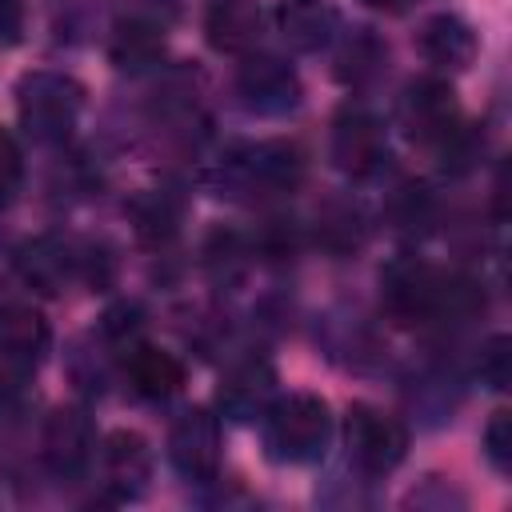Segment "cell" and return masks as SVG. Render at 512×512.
I'll return each instance as SVG.
<instances>
[{
    "label": "cell",
    "mask_w": 512,
    "mask_h": 512,
    "mask_svg": "<svg viewBox=\"0 0 512 512\" xmlns=\"http://www.w3.org/2000/svg\"><path fill=\"white\" fill-rule=\"evenodd\" d=\"M260 436L276 464H316L332 444V408L316 392L276 396L260 416Z\"/></svg>",
    "instance_id": "1"
},
{
    "label": "cell",
    "mask_w": 512,
    "mask_h": 512,
    "mask_svg": "<svg viewBox=\"0 0 512 512\" xmlns=\"http://www.w3.org/2000/svg\"><path fill=\"white\" fill-rule=\"evenodd\" d=\"M84 112V84L68 72L36 68L16 80V116L36 144H64Z\"/></svg>",
    "instance_id": "2"
},
{
    "label": "cell",
    "mask_w": 512,
    "mask_h": 512,
    "mask_svg": "<svg viewBox=\"0 0 512 512\" xmlns=\"http://www.w3.org/2000/svg\"><path fill=\"white\" fill-rule=\"evenodd\" d=\"M448 280L452 272H440L420 256H396L380 272V300L396 324H444Z\"/></svg>",
    "instance_id": "3"
},
{
    "label": "cell",
    "mask_w": 512,
    "mask_h": 512,
    "mask_svg": "<svg viewBox=\"0 0 512 512\" xmlns=\"http://www.w3.org/2000/svg\"><path fill=\"white\" fill-rule=\"evenodd\" d=\"M304 180V152L292 140H260L236 148L220 164V188L228 196H284Z\"/></svg>",
    "instance_id": "4"
},
{
    "label": "cell",
    "mask_w": 512,
    "mask_h": 512,
    "mask_svg": "<svg viewBox=\"0 0 512 512\" xmlns=\"http://www.w3.org/2000/svg\"><path fill=\"white\" fill-rule=\"evenodd\" d=\"M344 444H348L352 468L376 480V476H388V472H396L404 464V456H408V428L392 412L356 400L348 408V416H344Z\"/></svg>",
    "instance_id": "5"
},
{
    "label": "cell",
    "mask_w": 512,
    "mask_h": 512,
    "mask_svg": "<svg viewBox=\"0 0 512 512\" xmlns=\"http://www.w3.org/2000/svg\"><path fill=\"white\" fill-rule=\"evenodd\" d=\"M328 156L344 176L372 180L388 164V128H384V120L364 104H344L332 120Z\"/></svg>",
    "instance_id": "6"
},
{
    "label": "cell",
    "mask_w": 512,
    "mask_h": 512,
    "mask_svg": "<svg viewBox=\"0 0 512 512\" xmlns=\"http://www.w3.org/2000/svg\"><path fill=\"white\" fill-rule=\"evenodd\" d=\"M236 96L256 116H288L304 100L296 68L276 52H244L236 68Z\"/></svg>",
    "instance_id": "7"
},
{
    "label": "cell",
    "mask_w": 512,
    "mask_h": 512,
    "mask_svg": "<svg viewBox=\"0 0 512 512\" xmlns=\"http://www.w3.org/2000/svg\"><path fill=\"white\" fill-rule=\"evenodd\" d=\"M396 120L408 132V140H416L424 148H436L464 116H460L456 88L448 80H440V76H416L400 92Z\"/></svg>",
    "instance_id": "8"
},
{
    "label": "cell",
    "mask_w": 512,
    "mask_h": 512,
    "mask_svg": "<svg viewBox=\"0 0 512 512\" xmlns=\"http://www.w3.org/2000/svg\"><path fill=\"white\" fill-rule=\"evenodd\" d=\"M168 460L192 484L220 476V416L208 408H184L168 428Z\"/></svg>",
    "instance_id": "9"
},
{
    "label": "cell",
    "mask_w": 512,
    "mask_h": 512,
    "mask_svg": "<svg viewBox=\"0 0 512 512\" xmlns=\"http://www.w3.org/2000/svg\"><path fill=\"white\" fill-rule=\"evenodd\" d=\"M44 464L52 476L60 480H76L88 472V464L96 460V428L88 408L80 404H60L48 420H44Z\"/></svg>",
    "instance_id": "10"
},
{
    "label": "cell",
    "mask_w": 512,
    "mask_h": 512,
    "mask_svg": "<svg viewBox=\"0 0 512 512\" xmlns=\"http://www.w3.org/2000/svg\"><path fill=\"white\" fill-rule=\"evenodd\" d=\"M276 400V368L264 356H244L236 360L216 388V408L224 420L252 424L264 416V408Z\"/></svg>",
    "instance_id": "11"
},
{
    "label": "cell",
    "mask_w": 512,
    "mask_h": 512,
    "mask_svg": "<svg viewBox=\"0 0 512 512\" xmlns=\"http://www.w3.org/2000/svg\"><path fill=\"white\" fill-rule=\"evenodd\" d=\"M100 472L112 500H136L152 480V448L140 432L116 428L100 440Z\"/></svg>",
    "instance_id": "12"
},
{
    "label": "cell",
    "mask_w": 512,
    "mask_h": 512,
    "mask_svg": "<svg viewBox=\"0 0 512 512\" xmlns=\"http://www.w3.org/2000/svg\"><path fill=\"white\" fill-rule=\"evenodd\" d=\"M16 272L40 296H60L72 280H80V248L60 236H32L16 248Z\"/></svg>",
    "instance_id": "13"
},
{
    "label": "cell",
    "mask_w": 512,
    "mask_h": 512,
    "mask_svg": "<svg viewBox=\"0 0 512 512\" xmlns=\"http://www.w3.org/2000/svg\"><path fill=\"white\" fill-rule=\"evenodd\" d=\"M52 344V328L32 304H0V364L16 372H32Z\"/></svg>",
    "instance_id": "14"
},
{
    "label": "cell",
    "mask_w": 512,
    "mask_h": 512,
    "mask_svg": "<svg viewBox=\"0 0 512 512\" xmlns=\"http://www.w3.org/2000/svg\"><path fill=\"white\" fill-rule=\"evenodd\" d=\"M416 48H420V56H424L432 68H440V72H464V68L476 60L480 40H476V28H472L464 16H456V12H436V16H428V20L420 24Z\"/></svg>",
    "instance_id": "15"
},
{
    "label": "cell",
    "mask_w": 512,
    "mask_h": 512,
    "mask_svg": "<svg viewBox=\"0 0 512 512\" xmlns=\"http://www.w3.org/2000/svg\"><path fill=\"white\" fill-rule=\"evenodd\" d=\"M276 32L292 52H320L336 40V8L328 0H280Z\"/></svg>",
    "instance_id": "16"
},
{
    "label": "cell",
    "mask_w": 512,
    "mask_h": 512,
    "mask_svg": "<svg viewBox=\"0 0 512 512\" xmlns=\"http://www.w3.org/2000/svg\"><path fill=\"white\" fill-rule=\"evenodd\" d=\"M124 376L136 396L144 400H168L184 388V364L168 348L156 344H132L124 352Z\"/></svg>",
    "instance_id": "17"
},
{
    "label": "cell",
    "mask_w": 512,
    "mask_h": 512,
    "mask_svg": "<svg viewBox=\"0 0 512 512\" xmlns=\"http://www.w3.org/2000/svg\"><path fill=\"white\" fill-rule=\"evenodd\" d=\"M204 36L216 52L244 56L260 40V4L256 0H208Z\"/></svg>",
    "instance_id": "18"
},
{
    "label": "cell",
    "mask_w": 512,
    "mask_h": 512,
    "mask_svg": "<svg viewBox=\"0 0 512 512\" xmlns=\"http://www.w3.org/2000/svg\"><path fill=\"white\" fill-rule=\"evenodd\" d=\"M128 216H132L140 244L164 248L168 240H176V232L184 224V200L172 188H144L140 196H132Z\"/></svg>",
    "instance_id": "19"
},
{
    "label": "cell",
    "mask_w": 512,
    "mask_h": 512,
    "mask_svg": "<svg viewBox=\"0 0 512 512\" xmlns=\"http://www.w3.org/2000/svg\"><path fill=\"white\" fill-rule=\"evenodd\" d=\"M316 244L332 256H352L368 244V216L356 200L332 196L316 208Z\"/></svg>",
    "instance_id": "20"
},
{
    "label": "cell",
    "mask_w": 512,
    "mask_h": 512,
    "mask_svg": "<svg viewBox=\"0 0 512 512\" xmlns=\"http://www.w3.org/2000/svg\"><path fill=\"white\" fill-rule=\"evenodd\" d=\"M108 52L120 68H148L164 56V24L156 16H144V12L120 16L112 28Z\"/></svg>",
    "instance_id": "21"
},
{
    "label": "cell",
    "mask_w": 512,
    "mask_h": 512,
    "mask_svg": "<svg viewBox=\"0 0 512 512\" xmlns=\"http://www.w3.org/2000/svg\"><path fill=\"white\" fill-rule=\"evenodd\" d=\"M384 72H388V44L372 28H356L352 36H344V44L336 52V76L348 88H368Z\"/></svg>",
    "instance_id": "22"
},
{
    "label": "cell",
    "mask_w": 512,
    "mask_h": 512,
    "mask_svg": "<svg viewBox=\"0 0 512 512\" xmlns=\"http://www.w3.org/2000/svg\"><path fill=\"white\" fill-rule=\"evenodd\" d=\"M388 220H392V228L404 232V236L428 232L432 220H436V200H432V192H428L424 184H400V188L392 192V200H388Z\"/></svg>",
    "instance_id": "23"
},
{
    "label": "cell",
    "mask_w": 512,
    "mask_h": 512,
    "mask_svg": "<svg viewBox=\"0 0 512 512\" xmlns=\"http://www.w3.org/2000/svg\"><path fill=\"white\" fill-rule=\"evenodd\" d=\"M432 152L440 156V168H444V172L464 176V172H472V168L480 164V156H484V132H480V124H464V120H460Z\"/></svg>",
    "instance_id": "24"
},
{
    "label": "cell",
    "mask_w": 512,
    "mask_h": 512,
    "mask_svg": "<svg viewBox=\"0 0 512 512\" xmlns=\"http://www.w3.org/2000/svg\"><path fill=\"white\" fill-rule=\"evenodd\" d=\"M140 328H144V312H140L136 300L112 304V308L104 312V320H100V336H104L112 348H120V352H128L132 344H140Z\"/></svg>",
    "instance_id": "25"
},
{
    "label": "cell",
    "mask_w": 512,
    "mask_h": 512,
    "mask_svg": "<svg viewBox=\"0 0 512 512\" xmlns=\"http://www.w3.org/2000/svg\"><path fill=\"white\" fill-rule=\"evenodd\" d=\"M476 376H480V384L492 388V392H504V388H508V380H512V340H508L504 332L488 336V344L480 348V356H476Z\"/></svg>",
    "instance_id": "26"
},
{
    "label": "cell",
    "mask_w": 512,
    "mask_h": 512,
    "mask_svg": "<svg viewBox=\"0 0 512 512\" xmlns=\"http://www.w3.org/2000/svg\"><path fill=\"white\" fill-rule=\"evenodd\" d=\"M480 444H484V460H488L500 476H508V472H512V412H508V408H496V412L488 416Z\"/></svg>",
    "instance_id": "27"
},
{
    "label": "cell",
    "mask_w": 512,
    "mask_h": 512,
    "mask_svg": "<svg viewBox=\"0 0 512 512\" xmlns=\"http://www.w3.org/2000/svg\"><path fill=\"white\" fill-rule=\"evenodd\" d=\"M24 188V152L12 132L0 128V204H12Z\"/></svg>",
    "instance_id": "28"
},
{
    "label": "cell",
    "mask_w": 512,
    "mask_h": 512,
    "mask_svg": "<svg viewBox=\"0 0 512 512\" xmlns=\"http://www.w3.org/2000/svg\"><path fill=\"white\" fill-rule=\"evenodd\" d=\"M24 36V0H0V48Z\"/></svg>",
    "instance_id": "29"
},
{
    "label": "cell",
    "mask_w": 512,
    "mask_h": 512,
    "mask_svg": "<svg viewBox=\"0 0 512 512\" xmlns=\"http://www.w3.org/2000/svg\"><path fill=\"white\" fill-rule=\"evenodd\" d=\"M364 4H372V8H380V12H404V8L416 4V0H364Z\"/></svg>",
    "instance_id": "30"
}]
</instances>
